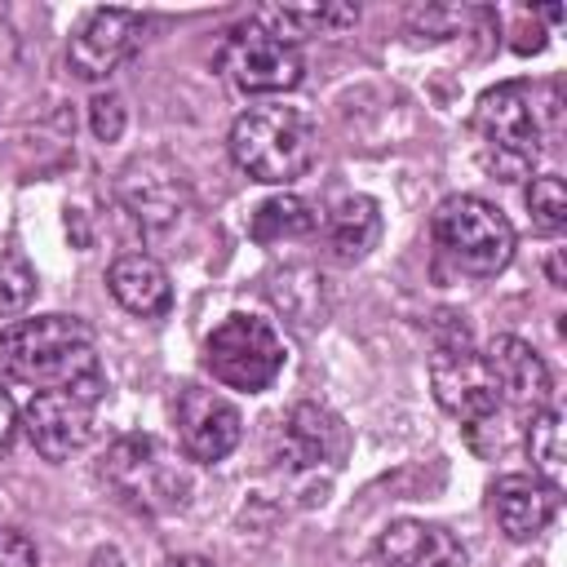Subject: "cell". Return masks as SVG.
Segmentation results:
<instances>
[{"label": "cell", "mask_w": 567, "mask_h": 567, "mask_svg": "<svg viewBox=\"0 0 567 567\" xmlns=\"http://www.w3.org/2000/svg\"><path fill=\"white\" fill-rule=\"evenodd\" d=\"M0 377L35 390H75L102 399V363L93 328L75 315H35L0 328Z\"/></svg>", "instance_id": "cell-1"}, {"label": "cell", "mask_w": 567, "mask_h": 567, "mask_svg": "<svg viewBox=\"0 0 567 567\" xmlns=\"http://www.w3.org/2000/svg\"><path fill=\"white\" fill-rule=\"evenodd\" d=\"M230 159L239 173L266 186L297 182L315 159V128L292 106H252L230 124Z\"/></svg>", "instance_id": "cell-2"}, {"label": "cell", "mask_w": 567, "mask_h": 567, "mask_svg": "<svg viewBox=\"0 0 567 567\" xmlns=\"http://www.w3.org/2000/svg\"><path fill=\"white\" fill-rule=\"evenodd\" d=\"M106 487L137 514H177L190 501V470L155 434H124L102 456Z\"/></svg>", "instance_id": "cell-3"}, {"label": "cell", "mask_w": 567, "mask_h": 567, "mask_svg": "<svg viewBox=\"0 0 567 567\" xmlns=\"http://www.w3.org/2000/svg\"><path fill=\"white\" fill-rule=\"evenodd\" d=\"M474 133L483 142V164L501 182L532 177V168L540 159V120L532 106V89L523 80H505L478 97Z\"/></svg>", "instance_id": "cell-4"}, {"label": "cell", "mask_w": 567, "mask_h": 567, "mask_svg": "<svg viewBox=\"0 0 567 567\" xmlns=\"http://www.w3.org/2000/svg\"><path fill=\"white\" fill-rule=\"evenodd\" d=\"M430 230H434V244L443 248V257L452 266H461L465 275H496L514 257L509 217L478 195H447L434 208Z\"/></svg>", "instance_id": "cell-5"}, {"label": "cell", "mask_w": 567, "mask_h": 567, "mask_svg": "<svg viewBox=\"0 0 567 567\" xmlns=\"http://www.w3.org/2000/svg\"><path fill=\"white\" fill-rule=\"evenodd\" d=\"M430 385L443 412H452L461 425L487 416L501 408L496 381L483 363V354L470 341V328L461 315L434 319V359H430Z\"/></svg>", "instance_id": "cell-6"}, {"label": "cell", "mask_w": 567, "mask_h": 567, "mask_svg": "<svg viewBox=\"0 0 567 567\" xmlns=\"http://www.w3.org/2000/svg\"><path fill=\"white\" fill-rule=\"evenodd\" d=\"M284 337L257 315H226L204 341V368L217 385L257 394L284 372Z\"/></svg>", "instance_id": "cell-7"}, {"label": "cell", "mask_w": 567, "mask_h": 567, "mask_svg": "<svg viewBox=\"0 0 567 567\" xmlns=\"http://www.w3.org/2000/svg\"><path fill=\"white\" fill-rule=\"evenodd\" d=\"M217 66L239 93H284V89L301 84L297 44H284V40L266 35L257 22H244V27L226 31V40L217 49Z\"/></svg>", "instance_id": "cell-8"}, {"label": "cell", "mask_w": 567, "mask_h": 567, "mask_svg": "<svg viewBox=\"0 0 567 567\" xmlns=\"http://www.w3.org/2000/svg\"><path fill=\"white\" fill-rule=\"evenodd\" d=\"M115 195L146 230H168L190 208V182L168 155L128 159L120 168V177H115Z\"/></svg>", "instance_id": "cell-9"}, {"label": "cell", "mask_w": 567, "mask_h": 567, "mask_svg": "<svg viewBox=\"0 0 567 567\" xmlns=\"http://www.w3.org/2000/svg\"><path fill=\"white\" fill-rule=\"evenodd\" d=\"M142 44V18L133 9H93L66 44V62L80 80L115 75Z\"/></svg>", "instance_id": "cell-10"}, {"label": "cell", "mask_w": 567, "mask_h": 567, "mask_svg": "<svg viewBox=\"0 0 567 567\" xmlns=\"http://www.w3.org/2000/svg\"><path fill=\"white\" fill-rule=\"evenodd\" d=\"M44 461H66L93 434V399L75 390H35L18 421Z\"/></svg>", "instance_id": "cell-11"}, {"label": "cell", "mask_w": 567, "mask_h": 567, "mask_svg": "<svg viewBox=\"0 0 567 567\" xmlns=\"http://www.w3.org/2000/svg\"><path fill=\"white\" fill-rule=\"evenodd\" d=\"M239 434H244V421H239L230 399H221L204 385H182V394H177V439H182L186 461L217 465L235 452Z\"/></svg>", "instance_id": "cell-12"}, {"label": "cell", "mask_w": 567, "mask_h": 567, "mask_svg": "<svg viewBox=\"0 0 567 567\" xmlns=\"http://www.w3.org/2000/svg\"><path fill=\"white\" fill-rule=\"evenodd\" d=\"M483 363H487V372L496 381V394L509 408H518L523 416H536L540 408H549V399H554L549 363L523 337H509V332L492 337L487 350H483Z\"/></svg>", "instance_id": "cell-13"}, {"label": "cell", "mask_w": 567, "mask_h": 567, "mask_svg": "<svg viewBox=\"0 0 567 567\" xmlns=\"http://www.w3.org/2000/svg\"><path fill=\"white\" fill-rule=\"evenodd\" d=\"M368 567H461V540L439 523L399 518L377 536Z\"/></svg>", "instance_id": "cell-14"}, {"label": "cell", "mask_w": 567, "mask_h": 567, "mask_svg": "<svg viewBox=\"0 0 567 567\" xmlns=\"http://www.w3.org/2000/svg\"><path fill=\"white\" fill-rule=\"evenodd\" d=\"M346 452V430H341V416L319 408V403H297L284 425H279V456L292 465V470H315V465H328Z\"/></svg>", "instance_id": "cell-15"}, {"label": "cell", "mask_w": 567, "mask_h": 567, "mask_svg": "<svg viewBox=\"0 0 567 567\" xmlns=\"http://www.w3.org/2000/svg\"><path fill=\"white\" fill-rule=\"evenodd\" d=\"M554 505H558V492H549L536 474H501L492 483V514L509 540L540 536L554 518Z\"/></svg>", "instance_id": "cell-16"}, {"label": "cell", "mask_w": 567, "mask_h": 567, "mask_svg": "<svg viewBox=\"0 0 567 567\" xmlns=\"http://www.w3.org/2000/svg\"><path fill=\"white\" fill-rule=\"evenodd\" d=\"M106 284H111V297H115L128 315L159 319V315H168V306H173L168 270H164L155 257H146V252L115 257L111 270H106Z\"/></svg>", "instance_id": "cell-17"}, {"label": "cell", "mask_w": 567, "mask_h": 567, "mask_svg": "<svg viewBox=\"0 0 567 567\" xmlns=\"http://www.w3.org/2000/svg\"><path fill=\"white\" fill-rule=\"evenodd\" d=\"M381 239V208L368 195H350L328 217V248L337 261H363Z\"/></svg>", "instance_id": "cell-18"}, {"label": "cell", "mask_w": 567, "mask_h": 567, "mask_svg": "<svg viewBox=\"0 0 567 567\" xmlns=\"http://www.w3.org/2000/svg\"><path fill=\"white\" fill-rule=\"evenodd\" d=\"M527 456H532L536 478L549 492H558L567 478V430H563V412L554 403L540 408L536 416H527Z\"/></svg>", "instance_id": "cell-19"}, {"label": "cell", "mask_w": 567, "mask_h": 567, "mask_svg": "<svg viewBox=\"0 0 567 567\" xmlns=\"http://www.w3.org/2000/svg\"><path fill=\"white\" fill-rule=\"evenodd\" d=\"M319 221L323 217H319V208L310 199H301V195H275V199L257 204L248 230H252L257 244H279V239H306V235H315Z\"/></svg>", "instance_id": "cell-20"}, {"label": "cell", "mask_w": 567, "mask_h": 567, "mask_svg": "<svg viewBox=\"0 0 567 567\" xmlns=\"http://www.w3.org/2000/svg\"><path fill=\"white\" fill-rule=\"evenodd\" d=\"M523 199H527V213H532V226L536 230L558 235L567 226V186H563V177H554V173L532 177Z\"/></svg>", "instance_id": "cell-21"}, {"label": "cell", "mask_w": 567, "mask_h": 567, "mask_svg": "<svg viewBox=\"0 0 567 567\" xmlns=\"http://www.w3.org/2000/svg\"><path fill=\"white\" fill-rule=\"evenodd\" d=\"M252 22H257L266 35H275V40H284V44H297L301 35H315V31L323 27V4H319V9L266 4V9H257V13H252Z\"/></svg>", "instance_id": "cell-22"}, {"label": "cell", "mask_w": 567, "mask_h": 567, "mask_svg": "<svg viewBox=\"0 0 567 567\" xmlns=\"http://www.w3.org/2000/svg\"><path fill=\"white\" fill-rule=\"evenodd\" d=\"M35 297V270L22 252H0V310L13 315Z\"/></svg>", "instance_id": "cell-23"}, {"label": "cell", "mask_w": 567, "mask_h": 567, "mask_svg": "<svg viewBox=\"0 0 567 567\" xmlns=\"http://www.w3.org/2000/svg\"><path fill=\"white\" fill-rule=\"evenodd\" d=\"M124 124H128V111H124V97L120 93H97L89 102V128H93L97 142H120Z\"/></svg>", "instance_id": "cell-24"}, {"label": "cell", "mask_w": 567, "mask_h": 567, "mask_svg": "<svg viewBox=\"0 0 567 567\" xmlns=\"http://www.w3.org/2000/svg\"><path fill=\"white\" fill-rule=\"evenodd\" d=\"M0 567H35V540L18 527H0Z\"/></svg>", "instance_id": "cell-25"}, {"label": "cell", "mask_w": 567, "mask_h": 567, "mask_svg": "<svg viewBox=\"0 0 567 567\" xmlns=\"http://www.w3.org/2000/svg\"><path fill=\"white\" fill-rule=\"evenodd\" d=\"M13 439H18V408H13L9 390L0 385V452H9Z\"/></svg>", "instance_id": "cell-26"}, {"label": "cell", "mask_w": 567, "mask_h": 567, "mask_svg": "<svg viewBox=\"0 0 567 567\" xmlns=\"http://www.w3.org/2000/svg\"><path fill=\"white\" fill-rule=\"evenodd\" d=\"M545 270H549V284H554V288H567V275H563V252H558V248L549 252V261H545Z\"/></svg>", "instance_id": "cell-27"}, {"label": "cell", "mask_w": 567, "mask_h": 567, "mask_svg": "<svg viewBox=\"0 0 567 567\" xmlns=\"http://www.w3.org/2000/svg\"><path fill=\"white\" fill-rule=\"evenodd\" d=\"M164 567H217V563H208V558H199V554H177V558H168Z\"/></svg>", "instance_id": "cell-28"}]
</instances>
